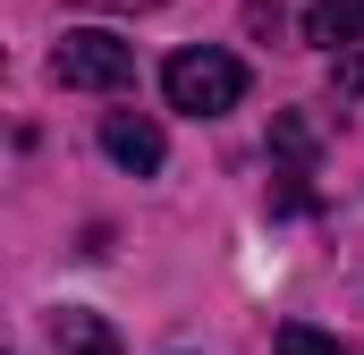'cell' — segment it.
<instances>
[{
	"mask_svg": "<svg viewBox=\"0 0 364 355\" xmlns=\"http://www.w3.org/2000/svg\"><path fill=\"white\" fill-rule=\"evenodd\" d=\"M161 93H170V110L220 119V110L246 102V60H229V51H178V60L161 68Z\"/></svg>",
	"mask_w": 364,
	"mask_h": 355,
	"instance_id": "obj_1",
	"label": "cell"
},
{
	"mask_svg": "<svg viewBox=\"0 0 364 355\" xmlns=\"http://www.w3.org/2000/svg\"><path fill=\"white\" fill-rule=\"evenodd\" d=\"M60 85H85V93H119L127 77H136V51L119 43V34H102V26H85V34H68L60 43Z\"/></svg>",
	"mask_w": 364,
	"mask_h": 355,
	"instance_id": "obj_2",
	"label": "cell"
},
{
	"mask_svg": "<svg viewBox=\"0 0 364 355\" xmlns=\"http://www.w3.org/2000/svg\"><path fill=\"white\" fill-rule=\"evenodd\" d=\"M102 153H110L119 170L153 178V170H161V153H170V144H161V127H153V119H127V110H110V119H102Z\"/></svg>",
	"mask_w": 364,
	"mask_h": 355,
	"instance_id": "obj_3",
	"label": "cell"
},
{
	"mask_svg": "<svg viewBox=\"0 0 364 355\" xmlns=\"http://www.w3.org/2000/svg\"><path fill=\"white\" fill-rule=\"evenodd\" d=\"M51 330H60V347H68V355H119V330H110L102 313H85V305L51 313Z\"/></svg>",
	"mask_w": 364,
	"mask_h": 355,
	"instance_id": "obj_4",
	"label": "cell"
},
{
	"mask_svg": "<svg viewBox=\"0 0 364 355\" xmlns=\"http://www.w3.org/2000/svg\"><path fill=\"white\" fill-rule=\"evenodd\" d=\"M364 34V0H314V9H305V43H322V51H331V43H356Z\"/></svg>",
	"mask_w": 364,
	"mask_h": 355,
	"instance_id": "obj_5",
	"label": "cell"
},
{
	"mask_svg": "<svg viewBox=\"0 0 364 355\" xmlns=\"http://www.w3.org/2000/svg\"><path fill=\"white\" fill-rule=\"evenodd\" d=\"M272 153L305 170V161H314V127H305V119H272Z\"/></svg>",
	"mask_w": 364,
	"mask_h": 355,
	"instance_id": "obj_6",
	"label": "cell"
},
{
	"mask_svg": "<svg viewBox=\"0 0 364 355\" xmlns=\"http://www.w3.org/2000/svg\"><path fill=\"white\" fill-rule=\"evenodd\" d=\"M279 355H339V339L314 322H279Z\"/></svg>",
	"mask_w": 364,
	"mask_h": 355,
	"instance_id": "obj_7",
	"label": "cell"
},
{
	"mask_svg": "<svg viewBox=\"0 0 364 355\" xmlns=\"http://www.w3.org/2000/svg\"><path fill=\"white\" fill-rule=\"evenodd\" d=\"M102 9H153V0H102Z\"/></svg>",
	"mask_w": 364,
	"mask_h": 355,
	"instance_id": "obj_8",
	"label": "cell"
}]
</instances>
